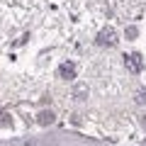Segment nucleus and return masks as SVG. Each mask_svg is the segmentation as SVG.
I'll use <instances>...</instances> for the list:
<instances>
[{"mask_svg":"<svg viewBox=\"0 0 146 146\" xmlns=\"http://www.w3.org/2000/svg\"><path fill=\"white\" fill-rule=\"evenodd\" d=\"M10 124H12L10 115H7V112H0V127H10Z\"/></svg>","mask_w":146,"mask_h":146,"instance_id":"423d86ee","label":"nucleus"},{"mask_svg":"<svg viewBox=\"0 0 146 146\" xmlns=\"http://www.w3.org/2000/svg\"><path fill=\"white\" fill-rule=\"evenodd\" d=\"M73 95H76V100H85V98H88V85L78 83L76 88H73Z\"/></svg>","mask_w":146,"mask_h":146,"instance_id":"39448f33","label":"nucleus"},{"mask_svg":"<svg viewBox=\"0 0 146 146\" xmlns=\"http://www.w3.org/2000/svg\"><path fill=\"white\" fill-rule=\"evenodd\" d=\"M98 44H100V46H112V44H117V32L112 29V27H105V29H100V34H98Z\"/></svg>","mask_w":146,"mask_h":146,"instance_id":"f257e3e1","label":"nucleus"},{"mask_svg":"<svg viewBox=\"0 0 146 146\" xmlns=\"http://www.w3.org/2000/svg\"><path fill=\"white\" fill-rule=\"evenodd\" d=\"M124 66H127V71H131V73H139L141 68H144L141 54H129V56H124Z\"/></svg>","mask_w":146,"mask_h":146,"instance_id":"f03ea898","label":"nucleus"},{"mask_svg":"<svg viewBox=\"0 0 146 146\" xmlns=\"http://www.w3.org/2000/svg\"><path fill=\"white\" fill-rule=\"evenodd\" d=\"M136 102H139V105H146V88L136 90Z\"/></svg>","mask_w":146,"mask_h":146,"instance_id":"0eeeda50","label":"nucleus"},{"mask_svg":"<svg viewBox=\"0 0 146 146\" xmlns=\"http://www.w3.org/2000/svg\"><path fill=\"white\" fill-rule=\"evenodd\" d=\"M36 122L42 127H49V124H54V112L51 110H42L39 115H36Z\"/></svg>","mask_w":146,"mask_h":146,"instance_id":"20e7f679","label":"nucleus"},{"mask_svg":"<svg viewBox=\"0 0 146 146\" xmlns=\"http://www.w3.org/2000/svg\"><path fill=\"white\" fill-rule=\"evenodd\" d=\"M58 78H63V80H73L76 78V73H78V68H76V63H71V61H66V63H61L58 66Z\"/></svg>","mask_w":146,"mask_h":146,"instance_id":"7ed1b4c3","label":"nucleus"},{"mask_svg":"<svg viewBox=\"0 0 146 146\" xmlns=\"http://www.w3.org/2000/svg\"><path fill=\"white\" fill-rule=\"evenodd\" d=\"M144 124H146V119H144Z\"/></svg>","mask_w":146,"mask_h":146,"instance_id":"1a4fd4ad","label":"nucleus"},{"mask_svg":"<svg viewBox=\"0 0 146 146\" xmlns=\"http://www.w3.org/2000/svg\"><path fill=\"white\" fill-rule=\"evenodd\" d=\"M136 34H139V29H136V27H129V29H127V36H129V39H134Z\"/></svg>","mask_w":146,"mask_h":146,"instance_id":"6e6552de","label":"nucleus"}]
</instances>
